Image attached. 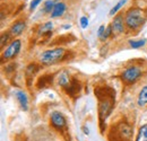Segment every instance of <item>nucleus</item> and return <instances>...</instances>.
I'll use <instances>...</instances> for the list:
<instances>
[{
	"mask_svg": "<svg viewBox=\"0 0 147 141\" xmlns=\"http://www.w3.org/2000/svg\"><path fill=\"white\" fill-rule=\"evenodd\" d=\"M95 95L98 99V115L100 120H105L113 109L115 102V91L111 87H97L95 88Z\"/></svg>",
	"mask_w": 147,
	"mask_h": 141,
	"instance_id": "1",
	"label": "nucleus"
},
{
	"mask_svg": "<svg viewBox=\"0 0 147 141\" xmlns=\"http://www.w3.org/2000/svg\"><path fill=\"white\" fill-rule=\"evenodd\" d=\"M125 16L126 25L130 30H138L146 20L144 10L139 8H130Z\"/></svg>",
	"mask_w": 147,
	"mask_h": 141,
	"instance_id": "2",
	"label": "nucleus"
},
{
	"mask_svg": "<svg viewBox=\"0 0 147 141\" xmlns=\"http://www.w3.org/2000/svg\"><path fill=\"white\" fill-rule=\"evenodd\" d=\"M65 55H66V51L63 49L55 48V49L44 51L40 56V61L43 64L51 66V64H55V63L60 62L61 60H63Z\"/></svg>",
	"mask_w": 147,
	"mask_h": 141,
	"instance_id": "3",
	"label": "nucleus"
},
{
	"mask_svg": "<svg viewBox=\"0 0 147 141\" xmlns=\"http://www.w3.org/2000/svg\"><path fill=\"white\" fill-rule=\"evenodd\" d=\"M114 131H111L109 136L114 134L115 139L119 141H130L131 137H132V128L129 125L128 123H120L115 126H113Z\"/></svg>",
	"mask_w": 147,
	"mask_h": 141,
	"instance_id": "4",
	"label": "nucleus"
},
{
	"mask_svg": "<svg viewBox=\"0 0 147 141\" xmlns=\"http://www.w3.org/2000/svg\"><path fill=\"white\" fill-rule=\"evenodd\" d=\"M140 76H142V70H140V68H139V67H136V66H132V67L126 69V70L122 72L121 79H122V81H123L125 84L131 85V84L136 83V81L140 78Z\"/></svg>",
	"mask_w": 147,
	"mask_h": 141,
	"instance_id": "5",
	"label": "nucleus"
},
{
	"mask_svg": "<svg viewBox=\"0 0 147 141\" xmlns=\"http://www.w3.org/2000/svg\"><path fill=\"white\" fill-rule=\"evenodd\" d=\"M20 45H22V44H20V41H19V40L13 41L11 44L3 51L2 58H3V59H14V58L19 53Z\"/></svg>",
	"mask_w": 147,
	"mask_h": 141,
	"instance_id": "6",
	"label": "nucleus"
},
{
	"mask_svg": "<svg viewBox=\"0 0 147 141\" xmlns=\"http://www.w3.org/2000/svg\"><path fill=\"white\" fill-rule=\"evenodd\" d=\"M50 121H51L52 126L55 128V129H58V130H62L66 126V119H65V116L60 112H57V111L52 112Z\"/></svg>",
	"mask_w": 147,
	"mask_h": 141,
	"instance_id": "7",
	"label": "nucleus"
},
{
	"mask_svg": "<svg viewBox=\"0 0 147 141\" xmlns=\"http://www.w3.org/2000/svg\"><path fill=\"white\" fill-rule=\"evenodd\" d=\"M111 26H112L113 32H115L118 34H121L123 32V30H125V23H123V17H122L121 14L115 15V17L113 18V21H112Z\"/></svg>",
	"mask_w": 147,
	"mask_h": 141,
	"instance_id": "8",
	"label": "nucleus"
},
{
	"mask_svg": "<svg viewBox=\"0 0 147 141\" xmlns=\"http://www.w3.org/2000/svg\"><path fill=\"white\" fill-rule=\"evenodd\" d=\"M25 27H26V24H25L24 20H17V21H15V23L11 25V27L9 28V34L13 36L20 35V34L23 33V31L25 30Z\"/></svg>",
	"mask_w": 147,
	"mask_h": 141,
	"instance_id": "9",
	"label": "nucleus"
},
{
	"mask_svg": "<svg viewBox=\"0 0 147 141\" xmlns=\"http://www.w3.org/2000/svg\"><path fill=\"white\" fill-rule=\"evenodd\" d=\"M65 90L67 91L68 95H70V96L74 97V96H76L79 93V90H80V84L78 83L77 79H71L70 83L65 87Z\"/></svg>",
	"mask_w": 147,
	"mask_h": 141,
	"instance_id": "10",
	"label": "nucleus"
},
{
	"mask_svg": "<svg viewBox=\"0 0 147 141\" xmlns=\"http://www.w3.org/2000/svg\"><path fill=\"white\" fill-rule=\"evenodd\" d=\"M66 11V3L63 2H57L55 6L53 7V10L51 11V17L52 18H57L60 17L65 14Z\"/></svg>",
	"mask_w": 147,
	"mask_h": 141,
	"instance_id": "11",
	"label": "nucleus"
},
{
	"mask_svg": "<svg viewBox=\"0 0 147 141\" xmlns=\"http://www.w3.org/2000/svg\"><path fill=\"white\" fill-rule=\"evenodd\" d=\"M52 75H44L42 77H40V79L37 80V88H45L48 86H50L52 84Z\"/></svg>",
	"mask_w": 147,
	"mask_h": 141,
	"instance_id": "12",
	"label": "nucleus"
},
{
	"mask_svg": "<svg viewBox=\"0 0 147 141\" xmlns=\"http://www.w3.org/2000/svg\"><path fill=\"white\" fill-rule=\"evenodd\" d=\"M16 98H17V101H18L19 105L20 107L24 109V111H27V108H28V99H27V96H26V94L24 93V91H16Z\"/></svg>",
	"mask_w": 147,
	"mask_h": 141,
	"instance_id": "13",
	"label": "nucleus"
},
{
	"mask_svg": "<svg viewBox=\"0 0 147 141\" xmlns=\"http://www.w3.org/2000/svg\"><path fill=\"white\" fill-rule=\"evenodd\" d=\"M70 80H71V79H70L68 72H67V71H62V72L60 73V76H59L58 83H59V85H60L62 88H65V87L70 83Z\"/></svg>",
	"mask_w": 147,
	"mask_h": 141,
	"instance_id": "14",
	"label": "nucleus"
},
{
	"mask_svg": "<svg viewBox=\"0 0 147 141\" xmlns=\"http://www.w3.org/2000/svg\"><path fill=\"white\" fill-rule=\"evenodd\" d=\"M137 104L138 106H145L147 104V86L140 90L139 95H138V99H137Z\"/></svg>",
	"mask_w": 147,
	"mask_h": 141,
	"instance_id": "15",
	"label": "nucleus"
},
{
	"mask_svg": "<svg viewBox=\"0 0 147 141\" xmlns=\"http://www.w3.org/2000/svg\"><path fill=\"white\" fill-rule=\"evenodd\" d=\"M136 141H147V124L143 125L139 129V132H138Z\"/></svg>",
	"mask_w": 147,
	"mask_h": 141,
	"instance_id": "16",
	"label": "nucleus"
},
{
	"mask_svg": "<svg viewBox=\"0 0 147 141\" xmlns=\"http://www.w3.org/2000/svg\"><path fill=\"white\" fill-rule=\"evenodd\" d=\"M129 43H130V46L132 49H139V48H142V46L145 45L146 40L145 38H142V40H137V41H130Z\"/></svg>",
	"mask_w": 147,
	"mask_h": 141,
	"instance_id": "17",
	"label": "nucleus"
},
{
	"mask_svg": "<svg viewBox=\"0 0 147 141\" xmlns=\"http://www.w3.org/2000/svg\"><path fill=\"white\" fill-rule=\"evenodd\" d=\"M126 2H127V0H120V1H119V2H118V3H117V5L110 10V16H114V15L118 13V10H119Z\"/></svg>",
	"mask_w": 147,
	"mask_h": 141,
	"instance_id": "18",
	"label": "nucleus"
},
{
	"mask_svg": "<svg viewBox=\"0 0 147 141\" xmlns=\"http://www.w3.org/2000/svg\"><path fill=\"white\" fill-rule=\"evenodd\" d=\"M55 6V0H48V1L44 3V7H43V11H44V13H49V11H52Z\"/></svg>",
	"mask_w": 147,
	"mask_h": 141,
	"instance_id": "19",
	"label": "nucleus"
},
{
	"mask_svg": "<svg viewBox=\"0 0 147 141\" xmlns=\"http://www.w3.org/2000/svg\"><path fill=\"white\" fill-rule=\"evenodd\" d=\"M52 26H53V24H52L51 21H48L47 24H44V26L41 28V34H42V33H45V32H47V33L50 32V31L52 30Z\"/></svg>",
	"mask_w": 147,
	"mask_h": 141,
	"instance_id": "20",
	"label": "nucleus"
},
{
	"mask_svg": "<svg viewBox=\"0 0 147 141\" xmlns=\"http://www.w3.org/2000/svg\"><path fill=\"white\" fill-rule=\"evenodd\" d=\"M112 32H113V30H112V26L111 25H109L107 28H105V32H104V35H103V37L101 38L102 41H105L108 37H110L111 34H112Z\"/></svg>",
	"mask_w": 147,
	"mask_h": 141,
	"instance_id": "21",
	"label": "nucleus"
},
{
	"mask_svg": "<svg viewBox=\"0 0 147 141\" xmlns=\"http://www.w3.org/2000/svg\"><path fill=\"white\" fill-rule=\"evenodd\" d=\"M79 21H80V26H82V28H87V26H88V18L85 17V16H83V17H80L79 19Z\"/></svg>",
	"mask_w": 147,
	"mask_h": 141,
	"instance_id": "22",
	"label": "nucleus"
},
{
	"mask_svg": "<svg viewBox=\"0 0 147 141\" xmlns=\"http://www.w3.org/2000/svg\"><path fill=\"white\" fill-rule=\"evenodd\" d=\"M9 35H10V34H8V33H2V34H1V46H3V45L7 43V41H8V38H9Z\"/></svg>",
	"mask_w": 147,
	"mask_h": 141,
	"instance_id": "23",
	"label": "nucleus"
},
{
	"mask_svg": "<svg viewBox=\"0 0 147 141\" xmlns=\"http://www.w3.org/2000/svg\"><path fill=\"white\" fill-rule=\"evenodd\" d=\"M41 1H42V0H32V2H31V5H30V9H31V10H34L37 6L40 5Z\"/></svg>",
	"mask_w": 147,
	"mask_h": 141,
	"instance_id": "24",
	"label": "nucleus"
},
{
	"mask_svg": "<svg viewBox=\"0 0 147 141\" xmlns=\"http://www.w3.org/2000/svg\"><path fill=\"white\" fill-rule=\"evenodd\" d=\"M104 32H105V26H104V25H101L100 28H98V31H97V36H98L100 38H102L103 35H104Z\"/></svg>",
	"mask_w": 147,
	"mask_h": 141,
	"instance_id": "25",
	"label": "nucleus"
}]
</instances>
